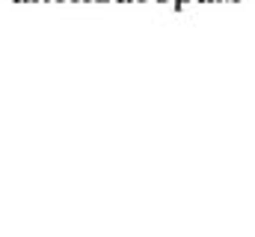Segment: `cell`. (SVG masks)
<instances>
[{
    "instance_id": "cell-1",
    "label": "cell",
    "mask_w": 255,
    "mask_h": 237,
    "mask_svg": "<svg viewBox=\"0 0 255 237\" xmlns=\"http://www.w3.org/2000/svg\"><path fill=\"white\" fill-rule=\"evenodd\" d=\"M169 3H172V6H175V9H184V6H187V3H193V0H169Z\"/></svg>"
},
{
    "instance_id": "cell-2",
    "label": "cell",
    "mask_w": 255,
    "mask_h": 237,
    "mask_svg": "<svg viewBox=\"0 0 255 237\" xmlns=\"http://www.w3.org/2000/svg\"><path fill=\"white\" fill-rule=\"evenodd\" d=\"M193 3H211V0H193Z\"/></svg>"
},
{
    "instance_id": "cell-3",
    "label": "cell",
    "mask_w": 255,
    "mask_h": 237,
    "mask_svg": "<svg viewBox=\"0 0 255 237\" xmlns=\"http://www.w3.org/2000/svg\"><path fill=\"white\" fill-rule=\"evenodd\" d=\"M42 3H60V0H42Z\"/></svg>"
},
{
    "instance_id": "cell-4",
    "label": "cell",
    "mask_w": 255,
    "mask_h": 237,
    "mask_svg": "<svg viewBox=\"0 0 255 237\" xmlns=\"http://www.w3.org/2000/svg\"><path fill=\"white\" fill-rule=\"evenodd\" d=\"M128 3H142V0H128Z\"/></svg>"
},
{
    "instance_id": "cell-5",
    "label": "cell",
    "mask_w": 255,
    "mask_h": 237,
    "mask_svg": "<svg viewBox=\"0 0 255 237\" xmlns=\"http://www.w3.org/2000/svg\"><path fill=\"white\" fill-rule=\"evenodd\" d=\"M211 3H226V0H211Z\"/></svg>"
},
{
    "instance_id": "cell-6",
    "label": "cell",
    "mask_w": 255,
    "mask_h": 237,
    "mask_svg": "<svg viewBox=\"0 0 255 237\" xmlns=\"http://www.w3.org/2000/svg\"><path fill=\"white\" fill-rule=\"evenodd\" d=\"M98 3H113V0H98Z\"/></svg>"
},
{
    "instance_id": "cell-7",
    "label": "cell",
    "mask_w": 255,
    "mask_h": 237,
    "mask_svg": "<svg viewBox=\"0 0 255 237\" xmlns=\"http://www.w3.org/2000/svg\"><path fill=\"white\" fill-rule=\"evenodd\" d=\"M226 3H241V0H226Z\"/></svg>"
},
{
    "instance_id": "cell-8",
    "label": "cell",
    "mask_w": 255,
    "mask_h": 237,
    "mask_svg": "<svg viewBox=\"0 0 255 237\" xmlns=\"http://www.w3.org/2000/svg\"><path fill=\"white\" fill-rule=\"evenodd\" d=\"M154 3H169V0H154Z\"/></svg>"
},
{
    "instance_id": "cell-9",
    "label": "cell",
    "mask_w": 255,
    "mask_h": 237,
    "mask_svg": "<svg viewBox=\"0 0 255 237\" xmlns=\"http://www.w3.org/2000/svg\"><path fill=\"white\" fill-rule=\"evenodd\" d=\"M60 3H74V0H60Z\"/></svg>"
},
{
    "instance_id": "cell-10",
    "label": "cell",
    "mask_w": 255,
    "mask_h": 237,
    "mask_svg": "<svg viewBox=\"0 0 255 237\" xmlns=\"http://www.w3.org/2000/svg\"><path fill=\"white\" fill-rule=\"evenodd\" d=\"M113 3H128V0H113Z\"/></svg>"
},
{
    "instance_id": "cell-11",
    "label": "cell",
    "mask_w": 255,
    "mask_h": 237,
    "mask_svg": "<svg viewBox=\"0 0 255 237\" xmlns=\"http://www.w3.org/2000/svg\"><path fill=\"white\" fill-rule=\"evenodd\" d=\"M142 3H154V0H142Z\"/></svg>"
},
{
    "instance_id": "cell-12",
    "label": "cell",
    "mask_w": 255,
    "mask_h": 237,
    "mask_svg": "<svg viewBox=\"0 0 255 237\" xmlns=\"http://www.w3.org/2000/svg\"><path fill=\"white\" fill-rule=\"evenodd\" d=\"M86 3H98V0H86Z\"/></svg>"
},
{
    "instance_id": "cell-13",
    "label": "cell",
    "mask_w": 255,
    "mask_h": 237,
    "mask_svg": "<svg viewBox=\"0 0 255 237\" xmlns=\"http://www.w3.org/2000/svg\"><path fill=\"white\" fill-rule=\"evenodd\" d=\"M15 3H27V0H15Z\"/></svg>"
}]
</instances>
